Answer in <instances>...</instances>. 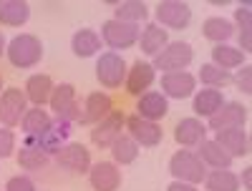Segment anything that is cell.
Returning <instances> with one entry per match:
<instances>
[{
    "instance_id": "d4e9b609",
    "label": "cell",
    "mask_w": 252,
    "mask_h": 191,
    "mask_svg": "<svg viewBox=\"0 0 252 191\" xmlns=\"http://www.w3.org/2000/svg\"><path fill=\"white\" fill-rule=\"evenodd\" d=\"M197 156L202 159L204 166H212V168H229V166H232V161H235L217 141H202Z\"/></svg>"
},
{
    "instance_id": "44dd1931",
    "label": "cell",
    "mask_w": 252,
    "mask_h": 191,
    "mask_svg": "<svg viewBox=\"0 0 252 191\" xmlns=\"http://www.w3.org/2000/svg\"><path fill=\"white\" fill-rule=\"evenodd\" d=\"M53 81H51V76H46V73H35V76H31L28 78V83H26V98L33 103V106H43V103H48L51 101V93H53Z\"/></svg>"
},
{
    "instance_id": "9c48e42d",
    "label": "cell",
    "mask_w": 252,
    "mask_h": 191,
    "mask_svg": "<svg viewBox=\"0 0 252 191\" xmlns=\"http://www.w3.org/2000/svg\"><path fill=\"white\" fill-rule=\"evenodd\" d=\"M124 113L121 111H111L103 121H98L94 129H91V143L96 148H111V143L121 136V129H124Z\"/></svg>"
},
{
    "instance_id": "52a82bcc",
    "label": "cell",
    "mask_w": 252,
    "mask_h": 191,
    "mask_svg": "<svg viewBox=\"0 0 252 191\" xmlns=\"http://www.w3.org/2000/svg\"><path fill=\"white\" fill-rule=\"evenodd\" d=\"M192 23V8L179 0H164L157 5V26L172 28V30H184Z\"/></svg>"
},
{
    "instance_id": "ba28073f",
    "label": "cell",
    "mask_w": 252,
    "mask_h": 191,
    "mask_svg": "<svg viewBox=\"0 0 252 191\" xmlns=\"http://www.w3.org/2000/svg\"><path fill=\"white\" fill-rule=\"evenodd\" d=\"M56 164L68 174H89L91 154L83 143H66V146H61V151L56 154Z\"/></svg>"
},
{
    "instance_id": "4316f807",
    "label": "cell",
    "mask_w": 252,
    "mask_h": 191,
    "mask_svg": "<svg viewBox=\"0 0 252 191\" xmlns=\"http://www.w3.org/2000/svg\"><path fill=\"white\" fill-rule=\"evenodd\" d=\"M207 191H240V179L229 168H215L204 176Z\"/></svg>"
},
{
    "instance_id": "cb8c5ba5",
    "label": "cell",
    "mask_w": 252,
    "mask_h": 191,
    "mask_svg": "<svg viewBox=\"0 0 252 191\" xmlns=\"http://www.w3.org/2000/svg\"><path fill=\"white\" fill-rule=\"evenodd\" d=\"M224 103H227V101H224V93H222V91H217V88H204V91H197L192 109H194L197 116H207V118H209V116H215Z\"/></svg>"
},
{
    "instance_id": "8992f818",
    "label": "cell",
    "mask_w": 252,
    "mask_h": 191,
    "mask_svg": "<svg viewBox=\"0 0 252 191\" xmlns=\"http://www.w3.org/2000/svg\"><path fill=\"white\" fill-rule=\"evenodd\" d=\"M28 111V98H26V91L20 88H8L0 93V123L5 129H13L23 121Z\"/></svg>"
},
{
    "instance_id": "7a4b0ae2",
    "label": "cell",
    "mask_w": 252,
    "mask_h": 191,
    "mask_svg": "<svg viewBox=\"0 0 252 191\" xmlns=\"http://www.w3.org/2000/svg\"><path fill=\"white\" fill-rule=\"evenodd\" d=\"M169 171L174 176V181H184V184H202L207 176V168L202 164V159L194 151H177L169 159Z\"/></svg>"
},
{
    "instance_id": "8d00e7d4",
    "label": "cell",
    "mask_w": 252,
    "mask_h": 191,
    "mask_svg": "<svg viewBox=\"0 0 252 191\" xmlns=\"http://www.w3.org/2000/svg\"><path fill=\"white\" fill-rule=\"evenodd\" d=\"M5 191H35V184L28 176H13L5 184Z\"/></svg>"
},
{
    "instance_id": "9a60e30c",
    "label": "cell",
    "mask_w": 252,
    "mask_h": 191,
    "mask_svg": "<svg viewBox=\"0 0 252 191\" xmlns=\"http://www.w3.org/2000/svg\"><path fill=\"white\" fill-rule=\"evenodd\" d=\"M89 181L94 191H116L121 186V171L111 161H98L89 168Z\"/></svg>"
},
{
    "instance_id": "484cf974",
    "label": "cell",
    "mask_w": 252,
    "mask_h": 191,
    "mask_svg": "<svg viewBox=\"0 0 252 191\" xmlns=\"http://www.w3.org/2000/svg\"><path fill=\"white\" fill-rule=\"evenodd\" d=\"M20 126H23V134H26V136H40V134H46V131L53 129V121H51V116H48L43 109L33 106V109L26 111Z\"/></svg>"
},
{
    "instance_id": "603a6c76",
    "label": "cell",
    "mask_w": 252,
    "mask_h": 191,
    "mask_svg": "<svg viewBox=\"0 0 252 191\" xmlns=\"http://www.w3.org/2000/svg\"><path fill=\"white\" fill-rule=\"evenodd\" d=\"M71 48L78 58H91L101 51V35L91 28H81L71 38Z\"/></svg>"
},
{
    "instance_id": "e575fe53",
    "label": "cell",
    "mask_w": 252,
    "mask_h": 191,
    "mask_svg": "<svg viewBox=\"0 0 252 191\" xmlns=\"http://www.w3.org/2000/svg\"><path fill=\"white\" fill-rule=\"evenodd\" d=\"M15 151V134L10 129H0V159H8Z\"/></svg>"
},
{
    "instance_id": "277c9868",
    "label": "cell",
    "mask_w": 252,
    "mask_h": 191,
    "mask_svg": "<svg viewBox=\"0 0 252 191\" xmlns=\"http://www.w3.org/2000/svg\"><path fill=\"white\" fill-rule=\"evenodd\" d=\"M141 30L139 26H131V23H121V20H106V23L101 26V40L106 43L109 48L114 51H126L131 48L136 40H139Z\"/></svg>"
},
{
    "instance_id": "e0dca14e",
    "label": "cell",
    "mask_w": 252,
    "mask_h": 191,
    "mask_svg": "<svg viewBox=\"0 0 252 191\" xmlns=\"http://www.w3.org/2000/svg\"><path fill=\"white\" fill-rule=\"evenodd\" d=\"M166 113H169V101H166L159 91H146L139 103H136V116L144 121H161Z\"/></svg>"
},
{
    "instance_id": "3957f363",
    "label": "cell",
    "mask_w": 252,
    "mask_h": 191,
    "mask_svg": "<svg viewBox=\"0 0 252 191\" xmlns=\"http://www.w3.org/2000/svg\"><path fill=\"white\" fill-rule=\"evenodd\" d=\"M194 58V51L189 43L184 40H174V43L166 46L157 58H154V71H164V73H177V71H184L189 63Z\"/></svg>"
},
{
    "instance_id": "ffe728a7",
    "label": "cell",
    "mask_w": 252,
    "mask_h": 191,
    "mask_svg": "<svg viewBox=\"0 0 252 191\" xmlns=\"http://www.w3.org/2000/svg\"><path fill=\"white\" fill-rule=\"evenodd\" d=\"M139 46H141V53L157 58L166 46H169V33H166L161 26H157V23H149L139 35Z\"/></svg>"
},
{
    "instance_id": "ab89813d",
    "label": "cell",
    "mask_w": 252,
    "mask_h": 191,
    "mask_svg": "<svg viewBox=\"0 0 252 191\" xmlns=\"http://www.w3.org/2000/svg\"><path fill=\"white\" fill-rule=\"evenodd\" d=\"M5 53V35H3V30H0V55Z\"/></svg>"
},
{
    "instance_id": "83f0119b",
    "label": "cell",
    "mask_w": 252,
    "mask_h": 191,
    "mask_svg": "<svg viewBox=\"0 0 252 191\" xmlns=\"http://www.w3.org/2000/svg\"><path fill=\"white\" fill-rule=\"evenodd\" d=\"M245 53L240 51V48H232V46H224V43H220V46H215L212 48V63L217 68H222V71H229V68H240L242 63H245Z\"/></svg>"
},
{
    "instance_id": "f1b7e54d",
    "label": "cell",
    "mask_w": 252,
    "mask_h": 191,
    "mask_svg": "<svg viewBox=\"0 0 252 191\" xmlns=\"http://www.w3.org/2000/svg\"><path fill=\"white\" fill-rule=\"evenodd\" d=\"M232 33H235V28H232V23L229 20H224V18H207L204 20V26H202V35L207 38V40H212V43H224V40H229L232 38Z\"/></svg>"
},
{
    "instance_id": "1f68e13d",
    "label": "cell",
    "mask_w": 252,
    "mask_h": 191,
    "mask_svg": "<svg viewBox=\"0 0 252 191\" xmlns=\"http://www.w3.org/2000/svg\"><path fill=\"white\" fill-rule=\"evenodd\" d=\"M199 81L204 83L207 88H217V91H222L227 83H232V73L217 68L215 63H204V66L199 68Z\"/></svg>"
},
{
    "instance_id": "f35d334b",
    "label": "cell",
    "mask_w": 252,
    "mask_h": 191,
    "mask_svg": "<svg viewBox=\"0 0 252 191\" xmlns=\"http://www.w3.org/2000/svg\"><path fill=\"white\" fill-rule=\"evenodd\" d=\"M242 184H245V189H247V191L252 189V168H250V166L242 171Z\"/></svg>"
},
{
    "instance_id": "836d02e7",
    "label": "cell",
    "mask_w": 252,
    "mask_h": 191,
    "mask_svg": "<svg viewBox=\"0 0 252 191\" xmlns=\"http://www.w3.org/2000/svg\"><path fill=\"white\" fill-rule=\"evenodd\" d=\"M235 20L240 23V43H242V53H250V48H252V13H250V8L245 5H240L237 10H235Z\"/></svg>"
},
{
    "instance_id": "5bb4252c",
    "label": "cell",
    "mask_w": 252,
    "mask_h": 191,
    "mask_svg": "<svg viewBox=\"0 0 252 191\" xmlns=\"http://www.w3.org/2000/svg\"><path fill=\"white\" fill-rule=\"evenodd\" d=\"M126 129H129V136L136 141V146H144V148L159 146L161 138H164V131L159 129L154 121H144L139 116L126 118Z\"/></svg>"
},
{
    "instance_id": "5b68a950",
    "label": "cell",
    "mask_w": 252,
    "mask_h": 191,
    "mask_svg": "<svg viewBox=\"0 0 252 191\" xmlns=\"http://www.w3.org/2000/svg\"><path fill=\"white\" fill-rule=\"evenodd\" d=\"M126 60L109 51V53H101V58L96 60V78L103 88H119L121 83L126 81Z\"/></svg>"
},
{
    "instance_id": "d6986e66",
    "label": "cell",
    "mask_w": 252,
    "mask_h": 191,
    "mask_svg": "<svg viewBox=\"0 0 252 191\" xmlns=\"http://www.w3.org/2000/svg\"><path fill=\"white\" fill-rule=\"evenodd\" d=\"M215 134H217L215 141L232 159H240V156L250 154V136L245 134V129H224V131H215Z\"/></svg>"
},
{
    "instance_id": "ac0fdd59",
    "label": "cell",
    "mask_w": 252,
    "mask_h": 191,
    "mask_svg": "<svg viewBox=\"0 0 252 191\" xmlns=\"http://www.w3.org/2000/svg\"><path fill=\"white\" fill-rule=\"evenodd\" d=\"M174 141L184 148L199 146L202 141H207V126L199 118H182L174 129Z\"/></svg>"
},
{
    "instance_id": "7402d4cb",
    "label": "cell",
    "mask_w": 252,
    "mask_h": 191,
    "mask_svg": "<svg viewBox=\"0 0 252 191\" xmlns=\"http://www.w3.org/2000/svg\"><path fill=\"white\" fill-rule=\"evenodd\" d=\"M28 18H31V5L23 0H3L0 3V26L20 28L23 23H28Z\"/></svg>"
},
{
    "instance_id": "4fadbf2b",
    "label": "cell",
    "mask_w": 252,
    "mask_h": 191,
    "mask_svg": "<svg viewBox=\"0 0 252 191\" xmlns=\"http://www.w3.org/2000/svg\"><path fill=\"white\" fill-rule=\"evenodd\" d=\"M245 123H247V109L242 103H235V101L224 103L215 116H209V129H212V131L245 129Z\"/></svg>"
},
{
    "instance_id": "8fae6325",
    "label": "cell",
    "mask_w": 252,
    "mask_h": 191,
    "mask_svg": "<svg viewBox=\"0 0 252 191\" xmlns=\"http://www.w3.org/2000/svg\"><path fill=\"white\" fill-rule=\"evenodd\" d=\"M197 88V78L187 71H177V73H164L161 76V96L164 98H189Z\"/></svg>"
},
{
    "instance_id": "74e56055",
    "label": "cell",
    "mask_w": 252,
    "mask_h": 191,
    "mask_svg": "<svg viewBox=\"0 0 252 191\" xmlns=\"http://www.w3.org/2000/svg\"><path fill=\"white\" fill-rule=\"evenodd\" d=\"M166 191H197V189L192 184H184V181H172Z\"/></svg>"
},
{
    "instance_id": "d6a6232c",
    "label": "cell",
    "mask_w": 252,
    "mask_h": 191,
    "mask_svg": "<svg viewBox=\"0 0 252 191\" xmlns=\"http://www.w3.org/2000/svg\"><path fill=\"white\" fill-rule=\"evenodd\" d=\"M18 164L26 168V171H40L48 164V154H43L35 146H23L18 151Z\"/></svg>"
},
{
    "instance_id": "4dcf8cb0",
    "label": "cell",
    "mask_w": 252,
    "mask_h": 191,
    "mask_svg": "<svg viewBox=\"0 0 252 191\" xmlns=\"http://www.w3.org/2000/svg\"><path fill=\"white\" fill-rule=\"evenodd\" d=\"M111 154H114V164L129 166V164H134L136 156H139V146H136V141H134L131 136H124V134H121V136L111 143Z\"/></svg>"
},
{
    "instance_id": "60d3db41",
    "label": "cell",
    "mask_w": 252,
    "mask_h": 191,
    "mask_svg": "<svg viewBox=\"0 0 252 191\" xmlns=\"http://www.w3.org/2000/svg\"><path fill=\"white\" fill-rule=\"evenodd\" d=\"M0 88H3V78H0Z\"/></svg>"
},
{
    "instance_id": "30bf717a",
    "label": "cell",
    "mask_w": 252,
    "mask_h": 191,
    "mask_svg": "<svg viewBox=\"0 0 252 191\" xmlns=\"http://www.w3.org/2000/svg\"><path fill=\"white\" fill-rule=\"evenodd\" d=\"M51 109L56 111L58 121H76L78 118V103H76V88L71 83H61L51 93Z\"/></svg>"
},
{
    "instance_id": "6da1fadb",
    "label": "cell",
    "mask_w": 252,
    "mask_h": 191,
    "mask_svg": "<svg viewBox=\"0 0 252 191\" xmlns=\"http://www.w3.org/2000/svg\"><path fill=\"white\" fill-rule=\"evenodd\" d=\"M5 55L15 68H33L43 58V43L31 33H20L5 46Z\"/></svg>"
},
{
    "instance_id": "2e32d148",
    "label": "cell",
    "mask_w": 252,
    "mask_h": 191,
    "mask_svg": "<svg viewBox=\"0 0 252 191\" xmlns=\"http://www.w3.org/2000/svg\"><path fill=\"white\" fill-rule=\"evenodd\" d=\"M157 78V71L152 63H144V60H134V66L126 71V91H129L131 96H144L146 91H149V86L154 83Z\"/></svg>"
},
{
    "instance_id": "f546056e",
    "label": "cell",
    "mask_w": 252,
    "mask_h": 191,
    "mask_svg": "<svg viewBox=\"0 0 252 191\" xmlns=\"http://www.w3.org/2000/svg\"><path fill=\"white\" fill-rule=\"evenodd\" d=\"M146 15H149V8H146V3H141V0H124V3H119L116 10H114V20L131 23V26H136Z\"/></svg>"
},
{
    "instance_id": "d590c367",
    "label": "cell",
    "mask_w": 252,
    "mask_h": 191,
    "mask_svg": "<svg viewBox=\"0 0 252 191\" xmlns=\"http://www.w3.org/2000/svg\"><path fill=\"white\" fill-rule=\"evenodd\" d=\"M232 81H235V86H237L245 96L252 93V68H250V66H242V71H240Z\"/></svg>"
},
{
    "instance_id": "7c38bea8",
    "label": "cell",
    "mask_w": 252,
    "mask_h": 191,
    "mask_svg": "<svg viewBox=\"0 0 252 191\" xmlns=\"http://www.w3.org/2000/svg\"><path fill=\"white\" fill-rule=\"evenodd\" d=\"M114 111V106H111V96L109 93H101V91H96V93H89L86 96V103H83V111H78V123H83V126H96L98 121H103L109 113Z\"/></svg>"
}]
</instances>
